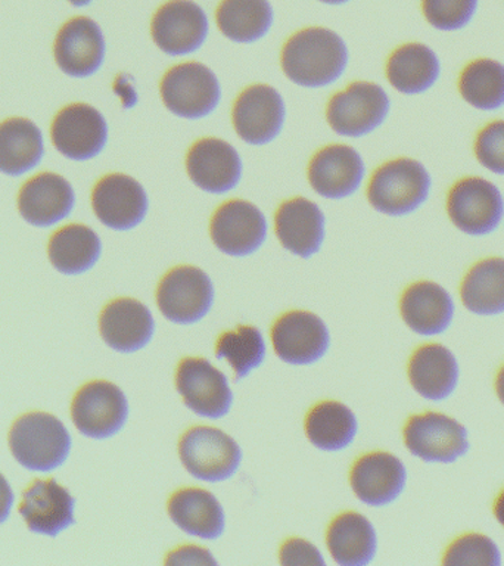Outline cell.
Returning <instances> with one entry per match:
<instances>
[{
    "instance_id": "obj_1",
    "label": "cell",
    "mask_w": 504,
    "mask_h": 566,
    "mask_svg": "<svg viewBox=\"0 0 504 566\" xmlns=\"http://www.w3.org/2000/svg\"><path fill=\"white\" fill-rule=\"evenodd\" d=\"M347 65V44L335 31L322 27L298 31L283 46V73L298 86H329L344 74Z\"/></svg>"
},
{
    "instance_id": "obj_2",
    "label": "cell",
    "mask_w": 504,
    "mask_h": 566,
    "mask_svg": "<svg viewBox=\"0 0 504 566\" xmlns=\"http://www.w3.org/2000/svg\"><path fill=\"white\" fill-rule=\"evenodd\" d=\"M432 179L422 163L398 158L385 163L374 172L367 188V199L385 216L411 214L427 202Z\"/></svg>"
},
{
    "instance_id": "obj_3",
    "label": "cell",
    "mask_w": 504,
    "mask_h": 566,
    "mask_svg": "<svg viewBox=\"0 0 504 566\" xmlns=\"http://www.w3.org/2000/svg\"><path fill=\"white\" fill-rule=\"evenodd\" d=\"M9 447L18 463L29 471L51 472L69 459L71 437L55 416L35 411L13 423Z\"/></svg>"
},
{
    "instance_id": "obj_4",
    "label": "cell",
    "mask_w": 504,
    "mask_h": 566,
    "mask_svg": "<svg viewBox=\"0 0 504 566\" xmlns=\"http://www.w3.org/2000/svg\"><path fill=\"white\" fill-rule=\"evenodd\" d=\"M179 455L186 471L206 482L228 481L242 463L238 442L221 429L211 427L186 431L180 438Z\"/></svg>"
},
{
    "instance_id": "obj_5",
    "label": "cell",
    "mask_w": 504,
    "mask_h": 566,
    "mask_svg": "<svg viewBox=\"0 0 504 566\" xmlns=\"http://www.w3.org/2000/svg\"><path fill=\"white\" fill-rule=\"evenodd\" d=\"M159 91L167 109L186 119L208 117L214 113L221 99L219 78L199 62L172 66L164 75Z\"/></svg>"
},
{
    "instance_id": "obj_6",
    "label": "cell",
    "mask_w": 504,
    "mask_h": 566,
    "mask_svg": "<svg viewBox=\"0 0 504 566\" xmlns=\"http://www.w3.org/2000/svg\"><path fill=\"white\" fill-rule=\"evenodd\" d=\"M451 223L469 237H486L502 224L504 198L493 181L464 177L451 188L447 198Z\"/></svg>"
},
{
    "instance_id": "obj_7",
    "label": "cell",
    "mask_w": 504,
    "mask_h": 566,
    "mask_svg": "<svg viewBox=\"0 0 504 566\" xmlns=\"http://www.w3.org/2000/svg\"><path fill=\"white\" fill-rule=\"evenodd\" d=\"M402 436L407 450L427 463H454L471 450L464 424L438 411L411 416Z\"/></svg>"
},
{
    "instance_id": "obj_8",
    "label": "cell",
    "mask_w": 504,
    "mask_h": 566,
    "mask_svg": "<svg viewBox=\"0 0 504 566\" xmlns=\"http://www.w3.org/2000/svg\"><path fill=\"white\" fill-rule=\"evenodd\" d=\"M389 109L391 101L379 84L354 82L332 97L326 118L336 135L363 137L382 126Z\"/></svg>"
},
{
    "instance_id": "obj_9",
    "label": "cell",
    "mask_w": 504,
    "mask_h": 566,
    "mask_svg": "<svg viewBox=\"0 0 504 566\" xmlns=\"http://www.w3.org/2000/svg\"><path fill=\"white\" fill-rule=\"evenodd\" d=\"M214 285L203 270L180 265L159 282L157 304L162 316L177 325H193L211 312Z\"/></svg>"
},
{
    "instance_id": "obj_10",
    "label": "cell",
    "mask_w": 504,
    "mask_h": 566,
    "mask_svg": "<svg viewBox=\"0 0 504 566\" xmlns=\"http://www.w3.org/2000/svg\"><path fill=\"white\" fill-rule=\"evenodd\" d=\"M71 418L83 436L105 440L117 436L128 418L126 396L117 385L93 380L83 385L71 405Z\"/></svg>"
},
{
    "instance_id": "obj_11",
    "label": "cell",
    "mask_w": 504,
    "mask_h": 566,
    "mask_svg": "<svg viewBox=\"0 0 504 566\" xmlns=\"http://www.w3.org/2000/svg\"><path fill=\"white\" fill-rule=\"evenodd\" d=\"M176 388L186 407L202 418H224L232 409L233 392L228 378L206 358H183L177 367Z\"/></svg>"
},
{
    "instance_id": "obj_12",
    "label": "cell",
    "mask_w": 504,
    "mask_h": 566,
    "mask_svg": "<svg viewBox=\"0 0 504 566\" xmlns=\"http://www.w3.org/2000/svg\"><path fill=\"white\" fill-rule=\"evenodd\" d=\"M210 233L217 250L223 254L248 256L259 251L267 239V220L254 203L232 199L217 208Z\"/></svg>"
},
{
    "instance_id": "obj_13",
    "label": "cell",
    "mask_w": 504,
    "mask_h": 566,
    "mask_svg": "<svg viewBox=\"0 0 504 566\" xmlns=\"http://www.w3.org/2000/svg\"><path fill=\"white\" fill-rule=\"evenodd\" d=\"M286 108L281 93L267 84L245 88L234 102V130L250 145H267L282 132Z\"/></svg>"
},
{
    "instance_id": "obj_14",
    "label": "cell",
    "mask_w": 504,
    "mask_h": 566,
    "mask_svg": "<svg viewBox=\"0 0 504 566\" xmlns=\"http://www.w3.org/2000/svg\"><path fill=\"white\" fill-rule=\"evenodd\" d=\"M52 142L64 157L87 161L104 150L108 140V124L104 115L87 104L62 108L52 123Z\"/></svg>"
},
{
    "instance_id": "obj_15",
    "label": "cell",
    "mask_w": 504,
    "mask_h": 566,
    "mask_svg": "<svg viewBox=\"0 0 504 566\" xmlns=\"http://www.w3.org/2000/svg\"><path fill=\"white\" fill-rule=\"evenodd\" d=\"M274 352L292 366H308L325 357L330 335L325 322L308 312H290L279 317L272 329Z\"/></svg>"
},
{
    "instance_id": "obj_16",
    "label": "cell",
    "mask_w": 504,
    "mask_h": 566,
    "mask_svg": "<svg viewBox=\"0 0 504 566\" xmlns=\"http://www.w3.org/2000/svg\"><path fill=\"white\" fill-rule=\"evenodd\" d=\"M150 30L155 44L164 53L186 56L206 43L208 18L192 0H170L155 13Z\"/></svg>"
},
{
    "instance_id": "obj_17",
    "label": "cell",
    "mask_w": 504,
    "mask_h": 566,
    "mask_svg": "<svg viewBox=\"0 0 504 566\" xmlns=\"http://www.w3.org/2000/svg\"><path fill=\"white\" fill-rule=\"evenodd\" d=\"M92 207L106 228L130 230L148 214L149 199L144 186L126 175H108L97 181Z\"/></svg>"
},
{
    "instance_id": "obj_18",
    "label": "cell",
    "mask_w": 504,
    "mask_h": 566,
    "mask_svg": "<svg viewBox=\"0 0 504 566\" xmlns=\"http://www.w3.org/2000/svg\"><path fill=\"white\" fill-rule=\"evenodd\" d=\"M365 172V163L356 149L348 145H329L309 161L308 181L321 197L344 199L360 189Z\"/></svg>"
},
{
    "instance_id": "obj_19",
    "label": "cell",
    "mask_w": 504,
    "mask_h": 566,
    "mask_svg": "<svg viewBox=\"0 0 504 566\" xmlns=\"http://www.w3.org/2000/svg\"><path fill=\"white\" fill-rule=\"evenodd\" d=\"M354 494L367 506L382 507L396 502L407 484V469L397 455L375 451L361 455L349 473Z\"/></svg>"
},
{
    "instance_id": "obj_20",
    "label": "cell",
    "mask_w": 504,
    "mask_h": 566,
    "mask_svg": "<svg viewBox=\"0 0 504 566\" xmlns=\"http://www.w3.org/2000/svg\"><path fill=\"white\" fill-rule=\"evenodd\" d=\"M55 61L71 77H91L105 60V39L101 27L87 17L73 18L56 35Z\"/></svg>"
},
{
    "instance_id": "obj_21",
    "label": "cell",
    "mask_w": 504,
    "mask_h": 566,
    "mask_svg": "<svg viewBox=\"0 0 504 566\" xmlns=\"http://www.w3.org/2000/svg\"><path fill=\"white\" fill-rule=\"evenodd\" d=\"M186 168L190 180L210 193H225L242 179V159L228 142L207 137L189 149Z\"/></svg>"
},
{
    "instance_id": "obj_22",
    "label": "cell",
    "mask_w": 504,
    "mask_h": 566,
    "mask_svg": "<svg viewBox=\"0 0 504 566\" xmlns=\"http://www.w3.org/2000/svg\"><path fill=\"white\" fill-rule=\"evenodd\" d=\"M75 500L56 480H35L22 494L20 515L33 533L56 537L74 525Z\"/></svg>"
},
{
    "instance_id": "obj_23",
    "label": "cell",
    "mask_w": 504,
    "mask_h": 566,
    "mask_svg": "<svg viewBox=\"0 0 504 566\" xmlns=\"http://www.w3.org/2000/svg\"><path fill=\"white\" fill-rule=\"evenodd\" d=\"M274 229L286 251L301 259H312L325 241L326 220L317 203L294 198L279 207Z\"/></svg>"
},
{
    "instance_id": "obj_24",
    "label": "cell",
    "mask_w": 504,
    "mask_h": 566,
    "mask_svg": "<svg viewBox=\"0 0 504 566\" xmlns=\"http://www.w3.org/2000/svg\"><path fill=\"white\" fill-rule=\"evenodd\" d=\"M99 329L108 347L130 354L150 343L155 334V321L150 310L140 301L118 298L102 310Z\"/></svg>"
},
{
    "instance_id": "obj_25",
    "label": "cell",
    "mask_w": 504,
    "mask_h": 566,
    "mask_svg": "<svg viewBox=\"0 0 504 566\" xmlns=\"http://www.w3.org/2000/svg\"><path fill=\"white\" fill-rule=\"evenodd\" d=\"M75 202L73 186L55 172H42L25 181L18 195V208L27 223L48 228L71 214Z\"/></svg>"
},
{
    "instance_id": "obj_26",
    "label": "cell",
    "mask_w": 504,
    "mask_h": 566,
    "mask_svg": "<svg viewBox=\"0 0 504 566\" xmlns=\"http://www.w3.org/2000/svg\"><path fill=\"white\" fill-rule=\"evenodd\" d=\"M402 321L414 334L435 336L444 334L454 318V301L440 283L416 282L402 292Z\"/></svg>"
},
{
    "instance_id": "obj_27",
    "label": "cell",
    "mask_w": 504,
    "mask_h": 566,
    "mask_svg": "<svg viewBox=\"0 0 504 566\" xmlns=\"http://www.w3.org/2000/svg\"><path fill=\"white\" fill-rule=\"evenodd\" d=\"M409 380L414 391L429 401H444L459 385L460 367L450 348L424 344L409 361Z\"/></svg>"
},
{
    "instance_id": "obj_28",
    "label": "cell",
    "mask_w": 504,
    "mask_h": 566,
    "mask_svg": "<svg viewBox=\"0 0 504 566\" xmlns=\"http://www.w3.org/2000/svg\"><path fill=\"white\" fill-rule=\"evenodd\" d=\"M168 515L181 531L201 539L221 537L225 515L216 495L202 489H183L172 494L167 504Z\"/></svg>"
},
{
    "instance_id": "obj_29",
    "label": "cell",
    "mask_w": 504,
    "mask_h": 566,
    "mask_svg": "<svg viewBox=\"0 0 504 566\" xmlns=\"http://www.w3.org/2000/svg\"><path fill=\"white\" fill-rule=\"evenodd\" d=\"M332 557L340 566L369 565L378 551V535L371 522L357 512L336 516L326 533Z\"/></svg>"
},
{
    "instance_id": "obj_30",
    "label": "cell",
    "mask_w": 504,
    "mask_h": 566,
    "mask_svg": "<svg viewBox=\"0 0 504 566\" xmlns=\"http://www.w3.org/2000/svg\"><path fill=\"white\" fill-rule=\"evenodd\" d=\"M441 74L438 55L422 43H407L389 56L388 82L402 95H420L435 86Z\"/></svg>"
},
{
    "instance_id": "obj_31",
    "label": "cell",
    "mask_w": 504,
    "mask_h": 566,
    "mask_svg": "<svg viewBox=\"0 0 504 566\" xmlns=\"http://www.w3.org/2000/svg\"><path fill=\"white\" fill-rule=\"evenodd\" d=\"M43 158V136L27 118H9L0 123V171L22 176L33 170Z\"/></svg>"
},
{
    "instance_id": "obj_32",
    "label": "cell",
    "mask_w": 504,
    "mask_h": 566,
    "mask_svg": "<svg viewBox=\"0 0 504 566\" xmlns=\"http://www.w3.org/2000/svg\"><path fill=\"white\" fill-rule=\"evenodd\" d=\"M464 307L477 316H498L504 313V259L491 256L477 261L460 286Z\"/></svg>"
},
{
    "instance_id": "obj_33",
    "label": "cell",
    "mask_w": 504,
    "mask_h": 566,
    "mask_svg": "<svg viewBox=\"0 0 504 566\" xmlns=\"http://www.w3.org/2000/svg\"><path fill=\"white\" fill-rule=\"evenodd\" d=\"M102 242L95 230L84 224H69L49 241V260L57 272L82 274L99 260Z\"/></svg>"
},
{
    "instance_id": "obj_34",
    "label": "cell",
    "mask_w": 504,
    "mask_h": 566,
    "mask_svg": "<svg viewBox=\"0 0 504 566\" xmlns=\"http://www.w3.org/2000/svg\"><path fill=\"white\" fill-rule=\"evenodd\" d=\"M358 422L349 407L339 401H322L308 411L305 433L314 447L323 451H340L357 437Z\"/></svg>"
},
{
    "instance_id": "obj_35",
    "label": "cell",
    "mask_w": 504,
    "mask_h": 566,
    "mask_svg": "<svg viewBox=\"0 0 504 566\" xmlns=\"http://www.w3.org/2000/svg\"><path fill=\"white\" fill-rule=\"evenodd\" d=\"M221 33L237 43H254L269 33L273 9L269 0H223L217 9Z\"/></svg>"
},
{
    "instance_id": "obj_36",
    "label": "cell",
    "mask_w": 504,
    "mask_h": 566,
    "mask_svg": "<svg viewBox=\"0 0 504 566\" xmlns=\"http://www.w3.org/2000/svg\"><path fill=\"white\" fill-rule=\"evenodd\" d=\"M459 91L473 108L495 111L504 106V65L502 62L482 57L471 62L462 71Z\"/></svg>"
},
{
    "instance_id": "obj_37",
    "label": "cell",
    "mask_w": 504,
    "mask_h": 566,
    "mask_svg": "<svg viewBox=\"0 0 504 566\" xmlns=\"http://www.w3.org/2000/svg\"><path fill=\"white\" fill-rule=\"evenodd\" d=\"M216 356L232 366L234 378L239 382L263 365L264 336L255 326H239L238 329L224 332L217 339Z\"/></svg>"
},
{
    "instance_id": "obj_38",
    "label": "cell",
    "mask_w": 504,
    "mask_h": 566,
    "mask_svg": "<svg viewBox=\"0 0 504 566\" xmlns=\"http://www.w3.org/2000/svg\"><path fill=\"white\" fill-rule=\"evenodd\" d=\"M442 565L498 566L502 565V552L489 535L463 534L447 547Z\"/></svg>"
},
{
    "instance_id": "obj_39",
    "label": "cell",
    "mask_w": 504,
    "mask_h": 566,
    "mask_svg": "<svg viewBox=\"0 0 504 566\" xmlns=\"http://www.w3.org/2000/svg\"><path fill=\"white\" fill-rule=\"evenodd\" d=\"M480 0H422L423 15L437 30L455 31L472 21Z\"/></svg>"
},
{
    "instance_id": "obj_40",
    "label": "cell",
    "mask_w": 504,
    "mask_h": 566,
    "mask_svg": "<svg viewBox=\"0 0 504 566\" xmlns=\"http://www.w3.org/2000/svg\"><path fill=\"white\" fill-rule=\"evenodd\" d=\"M475 155L481 166L494 175L504 176V122L490 123L475 140Z\"/></svg>"
},
{
    "instance_id": "obj_41",
    "label": "cell",
    "mask_w": 504,
    "mask_h": 566,
    "mask_svg": "<svg viewBox=\"0 0 504 566\" xmlns=\"http://www.w3.org/2000/svg\"><path fill=\"white\" fill-rule=\"evenodd\" d=\"M282 565H325L322 553L314 544L303 538H291L281 547Z\"/></svg>"
},
{
    "instance_id": "obj_42",
    "label": "cell",
    "mask_w": 504,
    "mask_h": 566,
    "mask_svg": "<svg viewBox=\"0 0 504 566\" xmlns=\"http://www.w3.org/2000/svg\"><path fill=\"white\" fill-rule=\"evenodd\" d=\"M166 565H217V560L207 548L183 546L167 556Z\"/></svg>"
},
{
    "instance_id": "obj_43",
    "label": "cell",
    "mask_w": 504,
    "mask_h": 566,
    "mask_svg": "<svg viewBox=\"0 0 504 566\" xmlns=\"http://www.w3.org/2000/svg\"><path fill=\"white\" fill-rule=\"evenodd\" d=\"M13 506V493L11 485L4 480L2 473H0V524H3L11 515V509Z\"/></svg>"
},
{
    "instance_id": "obj_44",
    "label": "cell",
    "mask_w": 504,
    "mask_h": 566,
    "mask_svg": "<svg viewBox=\"0 0 504 566\" xmlns=\"http://www.w3.org/2000/svg\"><path fill=\"white\" fill-rule=\"evenodd\" d=\"M493 512L495 520L503 526L504 530V489L500 491L497 499H495Z\"/></svg>"
},
{
    "instance_id": "obj_45",
    "label": "cell",
    "mask_w": 504,
    "mask_h": 566,
    "mask_svg": "<svg viewBox=\"0 0 504 566\" xmlns=\"http://www.w3.org/2000/svg\"><path fill=\"white\" fill-rule=\"evenodd\" d=\"M495 392L504 406V365L500 367L498 374L495 376Z\"/></svg>"
},
{
    "instance_id": "obj_46",
    "label": "cell",
    "mask_w": 504,
    "mask_h": 566,
    "mask_svg": "<svg viewBox=\"0 0 504 566\" xmlns=\"http://www.w3.org/2000/svg\"><path fill=\"white\" fill-rule=\"evenodd\" d=\"M71 4H74V7H86V4L93 2V0H69Z\"/></svg>"
},
{
    "instance_id": "obj_47",
    "label": "cell",
    "mask_w": 504,
    "mask_h": 566,
    "mask_svg": "<svg viewBox=\"0 0 504 566\" xmlns=\"http://www.w3.org/2000/svg\"><path fill=\"white\" fill-rule=\"evenodd\" d=\"M321 2L327 4H343L349 2V0H321Z\"/></svg>"
}]
</instances>
